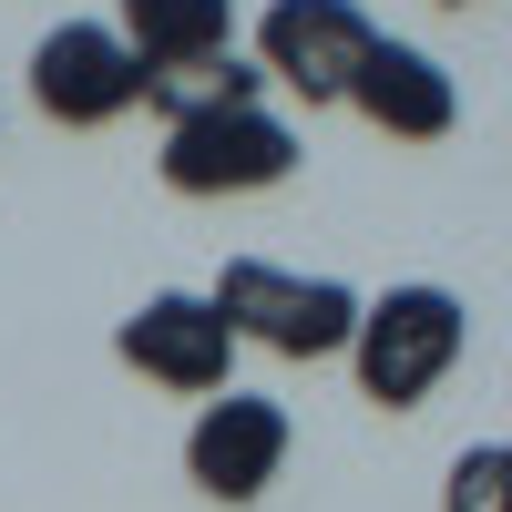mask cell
<instances>
[{"instance_id": "10", "label": "cell", "mask_w": 512, "mask_h": 512, "mask_svg": "<svg viewBox=\"0 0 512 512\" xmlns=\"http://www.w3.org/2000/svg\"><path fill=\"white\" fill-rule=\"evenodd\" d=\"M144 103L164 113V134H175V123H205V113H246V103H267V72H256L246 52H216V62L154 72V82H144Z\"/></svg>"}, {"instance_id": "1", "label": "cell", "mask_w": 512, "mask_h": 512, "mask_svg": "<svg viewBox=\"0 0 512 512\" xmlns=\"http://www.w3.org/2000/svg\"><path fill=\"white\" fill-rule=\"evenodd\" d=\"M461 338H472V318H461V297L451 287H390V297H369L359 308V338H349V369H359V390L379 410H420L451 379L461 359Z\"/></svg>"}, {"instance_id": "4", "label": "cell", "mask_w": 512, "mask_h": 512, "mask_svg": "<svg viewBox=\"0 0 512 512\" xmlns=\"http://www.w3.org/2000/svg\"><path fill=\"white\" fill-rule=\"evenodd\" d=\"M31 103L52 113V123H72V134L134 113V103H144L134 41H123L113 21H62V31H41V41H31Z\"/></svg>"}, {"instance_id": "11", "label": "cell", "mask_w": 512, "mask_h": 512, "mask_svg": "<svg viewBox=\"0 0 512 512\" xmlns=\"http://www.w3.org/2000/svg\"><path fill=\"white\" fill-rule=\"evenodd\" d=\"M441 512H512V441H472L441 482Z\"/></svg>"}, {"instance_id": "5", "label": "cell", "mask_w": 512, "mask_h": 512, "mask_svg": "<svg viewBox=\"0 0 512 512\" xmlns=\"http://www.w3.org/2000/svg\"><path fill=\"white\" fill-rule=\"evenodd\" d=\"M297 175V123L246 103V113H205L164 134V185L175 195H256V185H287Z\"/></svg>"}, {"instance_id": "2", "label": "cell", "mask_w": 512, "mask_h": 512, "mask_svg": "<svg viewBox=\"0 0 512 512\" xmlns=\"http://www.w3.org/2000/svg\"><path fill=\"white\" fill-rule=\"evenodd\" d=\"M205 297H216V318L236 328V349L256 338V349H277V359H338L359 338V308H369V297H349L338 277H287L267 256H226V277Z\"/></svg>"}, {"instance_id": "9", "label": "cell", "mask_w": 512, "mask_h": 512, "mask_svg": "<svg viewBox=\"0 0 512 512\" xmlns=\"http://www.w3.org/2000/svg\"><path fill=\"white\" fill-rule=\"evenodd\" d=\"M123 41H134L144 82L154 72H185V62H216L236 52V0H123Z\"/></svg>"}, {"instance_id": "12", "label": "cell", "mask_w": 512, "mask_h": 512, "mask_svg": "<svg viewBox=\"0 0 512 512\" xmlns=\"http://www.w3.org/2000/svg\"><path fill=\"white\" fill-rule=\"evenodd\" d=\"M451 11H472V0H451Z\"/></svg>"}, {"instance_id": "8", "label": "cell", "mask_w": 512, "mask_h": 512, "mask_svg": "<svg viewBox=\"0 0 512 512\" xmlns=\"http://www.w3.org/2000/svg\"><path fill=\"white\" fill-rule=\"evenodd\" d=\"M349 103H359L369 134H390V144H441L451 123H461L451 72L420 52V41H390V31L369 41V62H359V82H349Z\"/></svg>"}, {"instance_id": "6", "label": "cell", "mask_w": 512, "mask_h": 512, "mask_svg": "<svg viewBox=\"0 0 512 512\" xmlns=\"http://www.w3.org/2000/svg\"><path fill=\"white\" fill-rule=\"evenodd\" d=\"M113 359L144 369V379H164V390H185V400L236 390V379H226V369H236V328L216 318V297H195V287L144 297V308L113 328Z\"/></svg>"}, {"instance_id": "7", "label": "cell", "mask_w": 512, "mask_h": 512, "mask_svg": "<svg viewBox=\"0 0 512 512\" xmlns=\"http://www.w3.org/2000/svg\"><path fill=\"white\" fill-rule=\"evenodd\" d=\"M277 461H287V410L256 390H216L185 431V482L205 502H256L277 482Z\"/></svg>"}, {"instance_id": "3", "label": "cell", "mask_w": 512, "mask_h": 512, "mask_svg": "<svg viewBox=\"0 0 512 512\" xmlns=\"http://www.w3.org/2000/svg\"><path fill=\"white\" fill-rule=\"evenodd\" d=\"M369 41H379V21L359 0H267V21H256V72L287 82L297 103H349Z\"/></svg>"}]
</instances>
